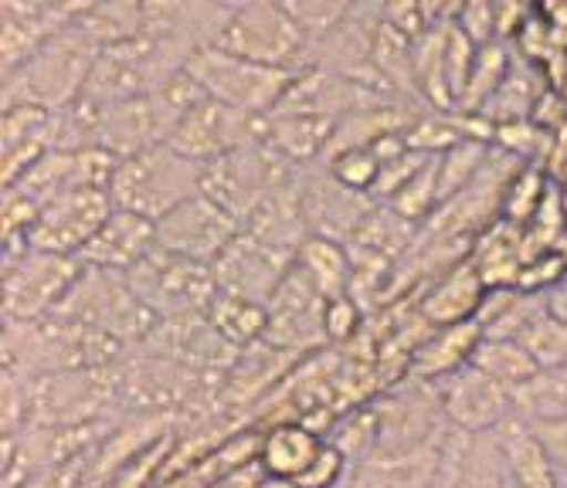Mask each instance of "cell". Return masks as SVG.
Segmentation results:
<instances>
[{
    "instance_id": "obj_12",
    "label": "cell",
    "mask_w": 567,
    "mask_h": 488,
    "mask_svg": "<svg viewBox=\"0 0 567 488\" xmlns=\"http://www.w3.org/2000/svg\"><path fill=\"white\" fill-rule=\"evenodd\" d=\"M113 210L116 204L110 197V187H79L51 197L38 207L28 228V248L79 258L99 235V228L113 217Z\"/></svg>"
},
{
    "instance_id": "obj_40",
    "label": "cell",
    "mask_w": 567,
    "mask_h": 488,
    "mask_svg": "<svg viewBox=\"0 0 567 488\" xmlns=\"http://www.w3.org/2000/svg\"><path fill=\"white\" fill-rule=\"evenodd\" d=\"M350 475H353V471H350ZM333 488H350V478H347V481H340V485H333Z\"/></svg>"
},
{
    "instance_id": "obj_2",
    "label": "cell",
    "mask_w": 567,
    "mask_h": 488,
    "mask_svg": "<svg viewBox=\"0 0 567 488\" xmlns=\"http://www.w3.org/2000/svg\"><path fill=\"white\" fill-rule=\"evenodd\" d=\"M204 194V167L177 153L171 143L116 159L110 197L120 210L140 214L157 225L184 200Z\"/></svg>"
},
{
    "instance_id": "obj_32",
    "label": "cell",
    "mask_w": 567,
    "mask_h": 488,
    "mask_svg": "<svg viewBox=\"0 0 567 488\" xmlns=\"http://www.w3.org/2000/svg\"><path fill=\"white\" fill-rule=\"evenodd\" d=\"M204 312H208V319L221 330V336L238 350L262 343V336H266V305H259V302L215 292V299L208 302Z\"/></svg>"
},
{
    "instance_id": "obj_26",
    "label": "cell",
    "mask_w": 567,
    "mask_h": 488,
    "mask_svg": "<svg viewBox=\"0 0 567 488\" xmlns=\"http://www.w3.org/2000/svg\"><path fill=\"white\" fill-rule=\"evenodd\" d=\"M483 340L480 322H458V325H439L432 330L408 360V376L422 384H442L462 366H470L476 356V346Z\"/></svg>"
},
{
    "instance_id": "obj_38",
    "label": "cell",
    "mask_w": 567,
    "mask_h": 488,
    "mask_svg": "<svg viewBox=\"0 0 567 488\" xmlns=\"http://www.w3.org/2000/svg\"><path fill=\"white\" fill-rule=\"evenodd\" d=\"M537 434H540V442L560 475V481L567 485V414L564 417H554V420H544V424H534Z\"/></svg>"
},
{
    "instance_id": "obj_6",
    "label": "cell",
    "mask_w": 567,
    "mask_h": 488,
    "mask_svg": "<svg viewBox=\"0 0 567 488\" xmlns=\"http://www.w3.org/2000/svg\"><path fill=\"white\" fill-rule=\"evenodd\" d=\"M187 75L208 98H218L248 116H272L296 79V72L248 62L218 44L194 51L187 62Z\"/></svg>"
},
{
    "instance_id": "obj_21",
    "label": "cell",
    "mask_w": 567,
    "mask_h": 488,
    "mask_svg": "<svg viewBox=\"0 0 567 488\" xmlns=\"http://www.w3.org/2000/svg\"><path fill=\"white\" fill-rule=\"evenodd\" d=\"M133 350L140 356H123L116 363V376H120V401L133 404L136 411L174 407V404L187 401L204 380V373H197L190 366H181L157 353H146L140 346H133Z\"/></svg>"
},
{
    "instance_id": "obj_33",
    "label": "cell",
    "mask_w": 567,
    "mask_h": 488,
    "mask_svg": "<svg viewBox=\"0 0 567 488\" xmlns=\"http://www.w3.org/2000/svg\"><path fill=\"white\" fill-rule=\"evenodd\" d=\"M513 414L544 424L567 414V370H540L513 391Z\"/></svg>"
},
{
    "instance_id": "obj_18",
    "label": "cell",
    "mask_w": 567,
    "mask_h": 488,
    "mask_svg": "<svg viewBox=\"0 0 567 488\" xmlns=\"http://www.w3.org/2000/svg\"><path fill=\"white\" fill-rule=\"evenodd\" d=\"M299 197L306 210L309 235L333 238V241H350V235L364 225V217L378 207L374 197L357 194L343 187L323 163H309L299 167Z\"/></svg>"
},
{
    "instance_id": "obj_27",
    "label": "cell",
    "mask_w": 567,
    "mask_h": 488,
    "mask_svg": "<svg viewBox=\"0 0 567 488\" xmlns=\"http://www.w3.org/2000/svg\"><path fill=\"white\" fill-rule=\"evenodd\" d=\"M248 235H255L259 241H266L269 248L296 258L299 248L313 238L306 225V210H302V197H299V170L259 207L248 221L241 225Z\"/></svg>"
},
{
    "instance_id": "obj_29",
    "label": "cell",
    "mask_w": 567,
    "mask_h": 488,
    "mask_svg": "<svg viewBox=\"0 0 567 488\" xmlns=\"http://www.w3.org/2000/svg\"><path fill=\"white\" fill-rule=\"evenodd\" d=\"M544 312H547L544 292H530L524 285H489L476 312V322L483 336L520 340Z\"/></svg>"
},
{
    "instance_id": "obj_34",
    "label": "cell",
    "mask_w": 567,
    "mask_h": 488,
    "mask_svg": "<svg viewBox=\"0 0 567 488\" xmlns=\"http://www.w3.org/2000/svg\"><path fill=\"white\" fill-rule=\"evenodd\" d=\"M473 366H480L483 373H489L509 391H517L534 373H540V366L534 363V356L527 353V346L520 340H493V336L480 340Z\"/></svg>"
},
{
    "instance_id": "obj_10",
    "label": "cell",
    "mask_w": 567,
    "mask_h": 488,
    "mask_svg": "<svg viewBox=\"0 0 567 488\" xmlns=\"http://www.w3.org/2000/svg\"><path fill=\"white\" fill-rule=\"evenodd\" d=\"M126 282L157 319L208 309V302L218 292L212 264L181 258L161 245H153L150 255L126 271Z\"/></svg>"
},
{
    "instance_id": "obj_36",
    "label": "cell",
    "mask_w": 567,
    "mask_h": 488,
    "mask_svg": "<svg viewBox=\"0 0 567 488\" xmlns=\"http://www.w3.org/2000/svg\"><path fill=\"white\" fill-rule=\"evenodd\" d=\"M520 343L540 370H567V322L550 315V309L520 336Z\"/></svg>"
},
{
    "instance_id": "obj_37",
    "label": "cell",
    "mask_w": 567,
    "mask_h": 488,
    "mask_svg": "<svg viewBox=\"0 0 567 488\" xmlns=\"http://www.w3.org/2000/svg\"><path fill=\"white\" fill-rule=\"evenodd\" d=\"M360 319H364V305H360L353 295H340V299H330L327 302V340L330 343H347Z\"/></svg>"
},
{
    "instance_id": "obj_20",
    "label": "cell",
    "mask_w": 567,
    "mask_h": 488,
    "mask_svg": "<svg viewBox=\"0 0 567 488\" xmlns=\"http://www.w3.org/2000/svg\"><path fill=\"white\" fill-rule=\"evenodd\" d=\"M116 170V156L106 149H48L34 167L11 184L34 207L44 200L79 190V187H110Z\"/></svg>"
},
{
    "instance_id": "obj_7",
    "label": "cell",
    "mask_w": 567,
    "mask_h": 488,
    "mask_svg": "<svg viewBox=\"0 0 567 488\" xmlns=\"http://www.w3.org/2000/svg\"><path fill=\"white\" fill-rule=\"evenodd\" d=\"M28 384V427H82L120 401L116 366L59 370L31 376Z\"/></svg>"
},
{
    "instance_id": "obj_5",
    "label": "cell",
    "mask_w": 567,
    "mask_h": 488,
    "mask_svg": "<svg viewBox=\"0 0 567 488\" xmlns=\"http://www.w3.org/2000/svg\"><path fill=\"white\" fill-rule=\"evenodd\" d=\"M51 315L79 322L99 336L116 340L126 350L140 346L153 325H157V315L136 299L123 271L89 268V264H82V276L75 279V285Z\"/></svg>"
},
{
    "instance_id": "obj_19",
    "label": "cell",
    "mask_w": 567,
    "mask_h": 488,
    "mask_svg": "<svg viewBox=\"0 0 567 488\" xmlns=\"http://www.w3.org/2000/svg\"><path fill=\"white\" fill-rule=\"evenodd\" d=\"M435 387H439L442 414L452 430H466V434L496 430L513 414V391L473 363L462 366Z\"/></svg>"
},
{
    "instance_id": "obj_25",
    "label": "cell",
    "mask_w": 567,
    "mask_h": 488,
    "mask_svg": "<svg viewBox=\"0 0 567 488\" xmlns=\"http://www.w3.org/2000/svg\"><path fill=\"white\" fill-rule=\"evenodd\" d=\"M327 448V434L296 424V420H279L272 424L262 438L259 448H255V461H259V471L266 478H282V481H299L313 461L320 458V451Z\"/></svg>"
},
{
    "instance_id": "obj_13",
    "label": "cell",
    "mask_w": 567,
    "mask_h": 488,
    "mask_svg": "<svg viewBox=\"0 0 567 488\" xmlns=\"http://www.w3.org/2000/svg\"><path fill=\"white\" fill-rule=\"evenodd\" d=\"M262 343H269L289 356H306V353L323 350L330 343L327 340V299L302 276L299 264H292L286 282L266 302Z\"/></svg>"
},
{
    "instance_id": "obj_17",
    "label": "cell",
    "mask_w": 567,
    "mask_h": 488,
    "mask_svg": "<svg viewBox=\"0 0 567 488\" xmlns=\"http://www.w3.org/2000/svg\"><path fill=\"white\" fill-rule=\"evenodd\" d=\"M292 264L296 258L269 248L266 241H259L241 228V235L212 264V276H215L218 292L266 305L276 295V289L286 282Z\"/></svg>"
},
{
    "instance_id": "obj_3",
    "label": "cell",
    "mask_w": 567,
    "mask_h": 488,
    "mask_svg": "<svg viewBox=\"0 0 567 488\" xmlns=\"http://www.w3.org/2000/svg\"><path fill=\"white\" fill-rule=\"evenodd\" d=\"M204 98L200 85L187 75H174L167 85L153 89L146 95L113 102V105H99V149L113 153L116 159L143 153L150 146L171 143L174 129L190 108Z\"/></svg>"
},
{
    "instance_id": "obj_39",
    "label": "cell",
    "mask_w": 567,
    "mask_h": 488,
    "mask_svg": "<svg viewBox=\"0 0 567 488\" xmlns=\"http://www.w3.org/2000/svg\"><path fill=\"white\" fill-rule=\"evenodd\" d=\"M547 295V309H550V315H557V319H564L567 322V271L564 276L544 292Z\"/></svg>"
},
{
    "instance_id": "obj_11",
    "label": "cell",
    "mask_w": 567,
    "mask_h": 488,
    "mask_svg": "<svg viewBox=\"0 0 567 488\" xmlns=\"http://www.w3.org/2000/svg\"><path fill=\"white\" fill-rule=\"evenodd\" d=\"M79 276L82 261L72 255H55L41 248H21L4 255V319L34 322L51 315Z\"/></svg>"
},
{
    "instance_id": "obj_22",
    "label": "cell",
    "mask_w": 567,
    "mask_h": 488,
    "mask_svg": "<svg viewBox=\"0 0 567 488\" xmlns=\"http://www.w3.org/2000/svg\"><path fill=\"white\" fill-rule=\"evenodd\" d=\"M442 442L429 445H378L353 465L350 488H432L439 475Z\"/></svg>"
},
{
    "instance_id": "obj_14",
    "label": "cell",
    "mask_w": 567,
    "mask_h": 488,
    "mask_svg": "<svg viewBox=\"0 0 567 488\" xmlns=\"http://www.w3.org/2000/svg\"><path fill=\"white\" fill-rule=\"evenodd\" d=\"M238 235H241V221L208 194L184 200L157 221V245L200 264H215L218 255Z\"/></svg>"
},
{
    "instance_id": "obj_28",
    "label": "cell",
    "mask_w": 567,
    "mask_h": 488,
    "mask_svg": "<svg viewBox=\"0 0 567 488\" xmlns=\"http://www.w3.org/2000/svg\"><path fill=\"white\" fill-rule=\"evenodd\" d=\"M486 279L480 276V268L473 261H458L449 268L445 276L435 279V285L422 299V319L439 330V325H458V322H473L483 295H486Z\"/></svg>"
},
{
    "instance_id": "obj_1",
    "label": "cell",
    "mask_w": 567,
    "mask_h": 488,
    "mask_svg": "<svg viewBox=\"0 0 567 488\" xmlns=\"http://www.w3.org/2000/svg\"><path fill=\"white\" fill-rule=\"evenodd\" d=\"M99 51L102 48L85 31L65 24L31 59L4 72V108L34 105L44 108V113H59V108L72 105L85 92Z\"/></svg>"
},
{
    "instance_id": "obj_30",
    "label": "cell",
    "mask_w": 567,
    "mask_h": 488,
    "mask_svg": "<svg viewBox=\"0 0 567 488\" xmlns=\"http://www.w3.org/2000/svg\"><path fill=\"white\" fill-rule=\"evenodd\" d=\"M337 123L333 120H313V116H266L262 143L272 146L292 167H309L320 163Z\"/></svg>"
},
{
    "instance_id": "obj_4",
    "label": "cell",
    "mask_w": 567,
    "mask_h": 488,
    "mask_svg": "<svg viewBox=\"0 0 567 488\" xmlns=\"http://www.w3.org/2000/svg\"><path fill=\"white\" fill-rule=\"evenodd\" d=\"M187 62H190V51L184 44L150 38V34L106 44L99 51L82 95L99 105L126 102V98H136V95H146L153 89L167 85L174 75L187 69Z\"/></svg>"
},
{
    "instance_id": "obj_31",
    "label": "cell",
    "mask_w": 567,
    "mask_h": 488,
    "mask_svg": "<svg viewBox=\"0 0 567 488\" xmlns=\"http://www.w3.org/2000/svg\"><path fill=\"white\" fill-rule=\"evenodd\" d=\"M296 264L302 268V276L320 289V295L327 302L340 299V295H350V289H353L357 268H353V258H350L343 241L313 235L299 248Z\"/></svg>"
},
{
    "instance_id": "obj_23",
    "label": "cell",
    "mask_w": 567,
    "mask_h": 488,
    "mask_svg": "<svg viewBox=\"0 0 567 488\" xmlns=\"http://www.w3.org/2000/svg\"><path fill=\"white\" fill-rule=\"evenodd\" d=\"M496 445L506 465L509 488H564L540 434L530 420L509 414L496 430Z\"/></svg>"
},
{
    "instance_id": "obj_8",
    "label": "cell",
    "mask_w": 567,
    "mask_h": 488,
    "mask_svg": "<svg viewBox=\"0 0 567 488\" xmlns=\"http://www.w3.org/2000/svg\"><path fill=\"white\" fill-rule=\"evenodd\" d=\"M218 48L282 72L309 69V41L302 28L296 24L286 4H269V0L235 4L218 38Z\"/></svg>"
},
{
    "instance_id": "obj_16",
    "label": "cell",
    "mask_w": 567,
    "mask_h": 488,
    "mask_svg": "<svg viewBox=\"0 0 567 488\" xmlns=\"http://www.w3.org/2000/svg\"><path fill=\"white\" fill-rule=\"evenodd\" d=\"M140 350L157 353L164 360H174L181 366H190L197 373H225L238 360V346H231L218 325L208 319V312H184L171 319H157L150 336L140 343Z\"/></svg>"
},
{
    "instance_id": "obj_35",
    "label": "cell",
    "mask_w": 567,
    "mask_h": 488,
    "mask_svg": "<svg viewBox=\"0 0 567 488\" xmlns=\"http://www.w3.org/2000/svg\"><path fill=\"white\" fill-rule=\"evenodd\" d=\"M323 167L350 190L357 194H368L374 197V187L381 180V170H384V159L374 146H353V149H340L327 159H320Z\"/></svg>"
},
{
    "instance_id": "obj_9",
    "label": "cell",
    "mask_w": 567,
    "mask_h": 488,
    "mask_svg": "<svg viewBox=\"0 0 567 488\" xmlns=\"http://www.w3.org/2000/svg\"><path fill=\"white\" fill-rule=\"evenodd\" d=\"M299 167L286 163L262 139L245 143L204 167V194L215 197L228 214L245 225Z\"/></svg>"
},
{
    "instance_id": "obj_24",
    "label": "cell",
    "mask_w": 567,
    "mask_h": 488,
    "mask_svg": "<svg viewBox=\"0 0 567 488\" xmlns=\"http://www.w3.org/2000/svg\"><path fill=\"white\" fill-rule=\"evenodd\" d=\"M157 245V225L146 221L140 214L130 210H113V217L99 228V235L89 241V248L79 255L82 264L89 268H106V271H126L150 255V248Z\"/></svg>"
},
{
    "instance_id": "obj_41",
    "label": "cell",
    "mask_w": 567,
    "mask_h": 488,
    "mask_svg": "<svg viewBox=\"0 0 567 488\" xmlns=\"http://www.w3.org/2000/svg\"><path fill=\"white\" fill-rule=\"evenodd\" d=\"M564 488H567V485H564Z\"/></svg>"
},
{
    "instance_id": "obj_15",
    "label": "cell",
    "mask_w": 567,
    "mask_h": 488,
    "mask_svg": "<svg viewBox=\"0 0 567 488\" xmlns=\"http://www.w3.org/2000/svg\"><path fill=\"white\" fill-rule=\"evenodd\" d=\"M262 133H266V116L238 113V108L204 95L174 129L171 146L177 153L190 156L194 163H200V167H208V163H215L218 156H225L245 143L262 139Z\"/></svg>"
}]
</instances>
